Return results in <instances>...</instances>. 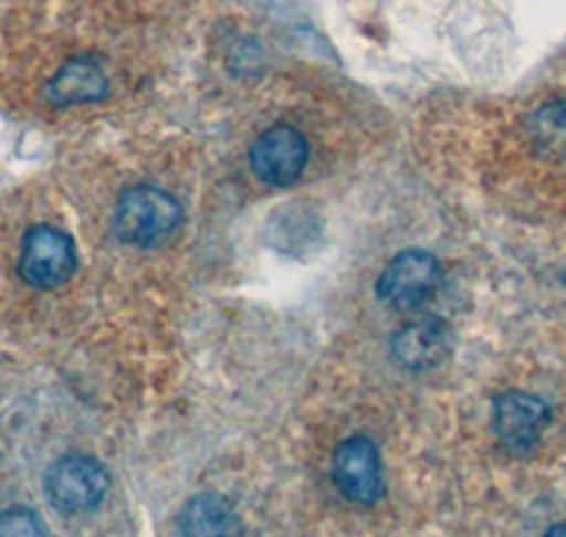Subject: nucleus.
Wrapping results in <instances>:
<instances>
[{
	"label": "nucleus",
	"mask_w": 566,
	"mask_h": 537,
	"mask_svg": "<svg viewBox=\"0 0 566 537\" xmlns=\"http://www.w3.org/2000/svg\"><path fill=\"white\" fill-rule=\"evenodd\" d=\"M179 529L185 535H232V531H239V518L219 495H196L181 509Z\"/></svg>",
	"instance_id": "9d476101"
},
{
	"label": "nucleus",
	"mask_w": 566,
	"mask_h": 537,
	"mask_svg": "<svg viewBox=\"0 0 566 537\" xmlns=\"http://www.w3.org/2000/svg\"><path fill=\"white\" fill-rule=\"evenodd\" d=\"M45 94L54 105L94 103V99H103L108 94V77L94 60L74 57L54 74Z\"/></svg>",
	"instance_id": "1a4fd4ad"
},
{
	"label": "nucleus",
	"mask_w": 566,
	"mask_h": 537,
	"mask_svg": "<svg viewBox=\"0 0 566 537\" xmlns=\"http://www.w3.org/2000/svg\"><path fill=\"white\" fill-rule=\"evenodd\" d=\"M439 277L442 275H439L437 257L422 250H406L386 266L377 283V295L399 312H413L431 301Z\"/></svg>",
	"instance_id": "39448f33"
},
{
	"label": "nucleus",
	"mask_w": 566,
	"mask_h": 537,
	"mask_svg": "<svg viewBox=\"0 0 566 537\" xmlns=\"http://www.w3.org/2000/svg\"><path fill=\"white\" fill-rule=\"evenodd\" d=\"M0 535H45V529L32 509H7L0 512Z\"/></svg>",
	"instance_id": "f8f14e48"
},
{
	"label": "nucleus",
	"mask_w": 566,
	"mask_h": 537,
	"mask_svg": "<svg viewBox=\"0 0 566 537\" xmlns=\"http://www.w3.org/2000/svg\"><path fill=\"white\" fill-rule=\"evenodd\" d=\"M535 139L549 150H566V103H553L533 119Z\"/></svg>",
	"instance_id": "9b49d317"
},
{
	"label": "nucleus",
	"mask_w": 566,
	"mask_h": 537,
	"mask_svg": "<svg viewBox=\"0 0 566 537\" xmlns=\"http://www.w3.org/2000/svg\"><path fill=\"white\" fill-rule=\"evenodd\" d=\"M451 351V328L444 323L417 320L394 337V357L408 368H433Z\"/></svg>",
	"instance_id": "6e6552de"
},
{
	"label": "nucleus",
	"mask_w": 566,
	"mask_h": 537,
	"mask_svg": "<svg viewBox=\"0 0 566 537\" xmlns=\"http://www.w3.org/2000/svg\"><path fill=\"white\" fill-rule=\"evenodd\" d=\"M549 535H566V526H555V529L549 531Z\"/></svg>",
	"instance_id": "ddd939ff"
},
{
	"label": "nucleus",
	"mask_w": 566,
	"mask_h": 537,
	"mask_svg": "<svg viewBox=\"0 0 566 537\" xmlns=\"http://www.w3.org/2000/svg\"><path fill=\"white\" fill-rule=\"evenodd\" d=\"M77 250L65 232L54 227H32L23 238L20 275L34 288H57L74 275Z\"/></svg>",
	"instance_id": "7ed1b4c3"
},
{
	"label": "nucleus",
	"mask_w": 566,
	"mask_h": 537,
	"mask_svg": "<svg viewBox=\"0 0 566 537\" xmlns=\"http://www.w3.org/2000/svg\"><path fill=\"white\" fill-rule=\"evenodd\" d=\"M179 221V201L154 185H139L125 190L114 212L116 238L125 243H134V246H156V243L174 235Z\"/></svg>",
	"instance_id": "f257e3e1"
},
{
	"label": "nucleus",
	"mask_w": 566,
	"mask_h": 537,
	"mask_svg": "<svg viewBox=\"0 0 566 537\" xmlns=\"http://www.w3.org/2000/svg\"><path fill=\"white\" fill-rule=\"evenodd\" d=\"M310 161V145L292 125H272L258 136L250 150L252 173L264 185L290 187L301 179Z\"/></svg>",
	"instance_id": "423d86ee"
},
{
	"label": "nucleus",
	"mask_w": 566,
	"mask_h": 537,
	"mask_svg": "<svg viewBox=\"0 0 566 537\" xmlns=\"http://www.w3.org/2000/svg\"><path fill=\"white\" fill-rule=\"evenodd\" d=\"M549 410L538 397H530L522 390H510L493 404L495 433L515 453H527L538 442L541 428L547 424Z\"/></svg>",
	"instance_id": "0eeeda50"
},
{
	"label": "nucleus",
	"mask_w": 566,
	"mask_h": 537,
	"mask_svg": "<svg viewBox=\"0 0 566 537\" xmlns=\"http://www.w3.org/2000/svg\"><path fill=\"white\" fill-rule=\"evenodd\" d=\"M108 486V473L91 455H65L45 475V495L63 515H83V512L97 509Z\"/></svg>",
	"instance_id": "f03ea898"
},
{
	"label": "nucleus",
	"mask_w": 566,
	"mask_h": 537,
	"mask_svg": "<svg viewBox=\"0 0 566 537\" xmlns=\"http://www.w3.org/2000/svg\"><path fill=\"white\" fill-rule=\"evenodd\" d=\"M332 478L343 498L360 506L377 504L386 495L380 453L366 435H354L337 448L332 459Z\"/></svg>",
	"instance_id": "20e7f679"
}]
</instances>
